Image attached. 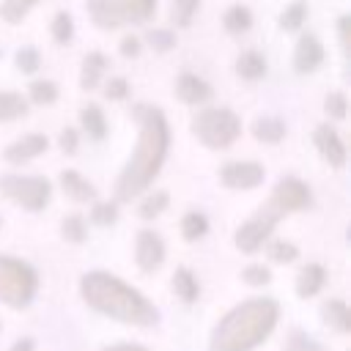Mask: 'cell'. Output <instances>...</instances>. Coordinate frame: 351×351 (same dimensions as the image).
Instances as JSON below:
<instances>
[{
	"instance_id": "cell-24",
	"label": "cell",
	"mask_w": 351,
	"mask_h": 351,
	"mask_svg": "<svg viewBox=\"0 0 351 351\" xmlns=\"http://www.w3.org/2000/svg\"><path fill=\"white\" fill-rule=\"evenodd\" d=\"M280 351H326V346L321 340H315L307 329L293 326V329L285 332V340H282Z\"/></svg>"
},
{
	"instance_id": "cell-30",
	"label": "cell",
	"mask_w": 351,
	"mask_h": 351,
	"mask_svg": "<svg viewBox=\"0 0 351 351\" xmlns=\"http://www.w3.org/2000/svg\"><path fill=\"white\" fill-rule=\"evenodd\" d=\"M60 236L69 241V244H82L88 239V222L82 214H66L60 219Z\"/></svg>"
},
{
	"instance_id": "cell-4",
	"label": "cell",
	"mask_w": 351,
	"mask_h": 351,
	"mask_svg": "<svg viewBox=\"0 0 351 351\" xmlns=\"http://www.w3.org/2000/svg\"><path fill=\"white\" fill-rule=\"evenodd\" d=\"M38 293V271L14 255L0 252V304L11 310H25L36 302Z\"/></svg>"
},
{
	"instance_id": "cell-47",
	"label": "cell",
	"mask_w": 351,
	"mask_h": 351,
	"mask_svg": "<svg viewBox=\"0 0 351 351\" xmlns=\"http://www.w3.org/2000/svg\"><path fill=\"white\" fill-rule=\"evenodd\" d=\"M0 332H3V321H0Z\"/></svg>"
},
{
	"instance_id": "cell-32",
	"label": "cell",
	"mask_w": 351,
	"mask_h": 351,
	"mask_svg": "<svg viewBox=\"0 0 351 351\" xmlns=\"http://www.w3.org/2000/svg\"><path fill=\"white\" fill-rule=\"evenodd\" d=\"M197 8H200V0H170V22L176 27H189Z\"/></svg>"
},
{
	"instance_id": "cell-28",
	"label": "cell",
	"mask_w": 351,
	"mask_h": 351,
	"mask_svg": "<svg viewBox=\"0 0 351 351\" xmlns=\"http://www.w3.org/2000/svg\"><path fill=\"white\" fill-rule=\"evenodd\" d=\"M208 233V219L203 211H186L181 217V236L184 241H200Z\"/></svg>"
},
{
	"instance_id": "cell-3",
	"label": "cell",
	"mask_w": 351,
	"mask_h": 351,
	"mask_svg": "<svg viewBox=\"0 0 351 351\" xmlns=\"http://www.w3.org/2000/svg\"><path fill=\"white\" fill-rule=\"evenodd\" d=\"M280 321V302L255 296L233 304L208 332L206 351H255L263 346Z\"/></svg>"
},
{
	"instance_id": "cell-29",
	"label": "cell",
	"mask_w": 351,
	"mask_h": 351,
	"mask_svg": "<svg viewBox=\"0 0 351 351\" xmlns=\"http://www.w3.org/2000/svg\"><path fill=\"white\" fill-rule=\"evenodd\" d=\"M266 255H269V261L271 263H293V261H299V247L293 244V241H285V239H269L266 244Z\"/></svg>"
},
{
	"instance_id": "cell-36",
	"label": "cell",
	"mask_w": 351,
	"mask_h": 351,
	"mask_svg": "<svg viewBox=\"0 0 351 351\" xmlns=\"http://www.w3.org/2000/svg\"><path fill=\"white\" fill-rule=\"evenodd\" d=\"M239 277H241V282L250 285V288H263V285L271 282V269L263 266V263H250V266L241 269Z\"/></svg>"
},
{
	"instance_id": "cell-31",
	"label": "cell",
	"mask_w": 351,
	"mask_h": 351,
	"mask_svg": "<svg viewBox=\"0 0 351 351\" xmlns=\"http://www.w3.org/2000/svg\"><path fill=\"white\" fill-rule=\"evenodd\" d=\"M304 19H307V3H304V0H293L291 5L282 8V14H280V27H282L285 33H293V30H299V27L304 25Z\"/></svg>"
},
{
	"instance_id": "cell-35",
	"label": "cell",
	"mask_w": 351,
	"mask_h": 351,
	"mask_svg": "<svg viewBox=\"0 0 351 351\" xmlns=\"http://www.w3.org/2000/svg\"><path fill=\"white\" fill-rule=\"evenodd\" d=\"M38 0H3L0 3V16L8 22V25H19L27 14H30V8L36 5Z\"/></svg>"
},
{
	"instance_id": "cell-13",
	"label": "cell",
	"mask_w": 351,
	"mask_h": 351,
	"mask_svg": "<svg viewBox=\"0 0 351 351\" xmlns=\"http://www.w3.org/2000/svg\"><path fill=\"white\" fill-rule=\"evenodd\" d=\"M313 140H315V148L324 156V162H329L337 170L346 165V145H343V140H340V134H337L335 126L318 123L315 132H313Z\"/></svg>"
},
{
	"instance_id": "cell-18",
	"label": "cell",
	"mask_w": 351,
	"mask_h": 351,
	"mask_svg": "<svg viewBox=\"0 0 351 351\" xmlns=\"http://www.w3.org/2000/svg\"><path fill=\"white\" fill-rule=\"evenodd\" d=\"M170 291L181 304H195L200 299V280L189 266H176L170 277Z\"/></svg>"
},
{
	"instance_id": "cell-27",
	"label": "cell",
	"mask_w": 351,
	"mask_h": 351,
	"mask_svg": "<svg viewBox=\"0 0 351 351\" xmlns=\"http://www.w3.org/2000/svg\"><path fill=\"white\" fill-rule=\"evenodd\" d=\"M170 206V195L165 192V189H156V192H148L143 200H140V206H137V214H140V219H156L159 214H165V208Z\"/></svg>"
},
{
	"instance_id": "cell-11",
	"label": "cell",
	"mask_w": 351,
	"mask_h": 351,
	"mask_svg": "<svg viewBox=\"0 0 351 351\" xmlns=\"http://www.w3.org/2000/svg\"><path fill=\"white\" fill-rule=\"evenodd\" d=\"M266 178V170L261 162H250V159H236V162H225L219 167V184L228 189H255L261 186Z\"/></svg>"
},
{
	"instance_id": "cell-16",
	"label": "cell",
	"mask_w": 351,
	"mask_h": 351,
	"mask_svg": "<svg viewBox=\"0 0 351 351\" xmlns=\"http://www.w3.org/2000/svg\"><path fill=\"white\" fill-rule=\"evenodd\" d=\"M326 285V269L321 263H304L299 271H296V282H293V291L299 299H313L324 291Z\"/></svg>"
},
{
	"instance_id": "cell-17",
	"label": "cell",
	"mask_w": 351,
	"mask_h": 351,
	"mask_svg": "<svg viewBox=\"0 0 351 351\" xmlns=\"http://www.w3.org/2000/svg\"><path fill=\"white\" fill-rule=\"evenodd\" d=\"M58 181H60V189L69 200H74V203H93L96 200V186L80 170H63L58 176Z\"/></svg>"
},
{
	"instance_id": "cell-1",
	"label": "cell",
	"mask_w": 351,
	"mask_h": 351,
	"mask_svg": "<svg viewBox=\"0 0 351 351\" xmlns=\"http://www.w3.org/2000/svg\"><path fill=\"white\" fill-rule=\"evenodd\" d=\"M132 118L137 123V143L115 181V203L140 197L159 176L170 148V126L156 104H134Z\"/></svg>"
},
{
	"instance_id": "cell-22",
	"label": "cell",
	"mask_w": 351,
	"mask_h": 351,
	"mask_svg": "<svg viewBox=\"0 0 351 351\" xmlns=\"http://www.w3.org/2000/svg\"><path fill=\"white\" fill-rule=\"evenodd\" d=\"M80 123H82V132H88L90 140H104L107 137V118H104L99 104H85L80 110Z\"/></svg>"
},
{
	"instance_id": "cell-14",
	"label": "cell",
	"mask_w": 351,
	"mask_h": 351,
	"mask_svg": "<svg viewBox=\"0 0 351 351\" xmlns=\"http://www.w3.org/2000/svg\"><path fill=\"white\" fill-rule=\"evenodd\" d=\"M324 63V44L313 33H302L293 49V69L296 74H313Z\"/></svg>"
},
{
	"instance_id": "cell-21",
	"label": "cell",
	"mask_w": 351,
	"mask_h": 351,
	"mask_svg": "<svg viewBox=\"0 0 351 351\" xmlns=\"http://www.w3.org/2000/svg\"><path fill=\"white\" fill-rule=\"evenodd\" d=\"M252 137L258 143H266V145H274L285 137V121L277 118V115H261L252 121Z\"/></svg>"
},
{
	"instance_id": "cell-19",
	"label": "cell",
	"mask_w": 351,
	"mask_h": 351,
	"mask_svg": "<svg viewBox=\"0 0 351 351\" xmlns=\"http://www.w3.org/2000/svg\"><path fill=\"white\" fill-rule=\"evenodd\" d=\"M321 324L337 335H348L351 332V307L343 299H324L321 302Z\"/></svg>"
},
{
	"instance_id": "cell-41",
	"label": "cell",
	"mask_w": 351,
	"mask_h": 351,
	"mask_svg": "<svg viewBox=\"0 0 351 351\" xmlns=\"http://www.w3.org/2000/svg\"><path fill=\"white\" fill-rule=\"evenodd\" d=\"M104 96H107L110 101L126 99V96H129V80H126V77H110V80L104 82Z\"/></svg>"
},
{
	"instance_id": "cell-34",
	"label": "cell",
	"mask_w": 351,
	"mask_h": 351,
	"mask_svg": "<svg viewBox=\"0 0 351 351\" xmlns=\"http://www.w3.org/2000/svg\"><path fill=\"white\" fill-rule=\"evenodd\" d=\"M90 222L99 228H110L118 222V203L115 200H93L90 206Z\"/></svg>"
},
{
	"instance_id": "cell-33",
	"label": "cell",
	"mask_w": 351,
	"mask_h": 351,
	"mask_svg": "<svg viewBox=\"0 0 351 351\" xmlns=\"http://www.w3.org/2000/svg\"><path fill=\"white\" fill-rule=\"evenodd\" d=\"M27 99L33 104H55L58 101V85L52 80H33L27 85Z\"/></svg>"
},
{
	"instance_id": "cell-20",
	"label": "cell",
	"mask_w": 351,
	"mask_h": 351,
	"mask_svg": "<svg viewBox=\"0 0 351 351\" xmlns=\"http://www.w3.org/2000/svg\"><path fill=\"white\" fill-rule=\"evenodd\" d=\"M107 66H110V60H107L104 52H88V55L82 58L80 88H82V90H96L99 82H101V77H104V71H107Z\"/></svg>"
},
{
	"instance_id": "cell-8",
	"label": "cell",
	"mask_w": 351,
	"mask_h": 351,
	"mask_svg": "<svg viewBox=\"0 0 351 351\" xmlns=\"http://www.w3.org/2000/svg\"><path fill=\"white\" fill-rule=\"evenodd\" d=\"M282 217H285V214H282L277 206H271V203L266 200L250 219H244V222L236 228V233H233L236 250L244 252V255L258 252V250L271 239V233H274V228H277V222H280Z\"/></svg>"
},
{
	"instance_id": "cell-2",
	"label": "cell",
	"mask_w": 351,
	"mask_h": 351,
	"mask_svg": "<svg viewBox=\"0 0 351 351\" xmlns=\"http://www.w3.org/2000/svg\"><path fill=\"white\" fill-rule=\"evenodd\" d=\"M80 296L93 313L126 326L151 329L162 318L159 307L143 291L104 269H93L80 277Z\"/></svg>"
},
{
	"instance_id": "cell-45",
	"label": "cell",
	"mask_w": 351,
	"mask_h": 351,
	"mask_svg": "<svg viewBox=\"0 0 351 351\" xmlns=\"http://www.w3.org/2000/svg\"><path fill=\"white\" fill-rule=\"evenodd\" d=\"M8 351H36V340L33 337H19L8 346Z\"/></svg>"
},
{
	"instance_id": "cell-10",
	"label": "cell",
	"mask_w": 351,
	"mask_h": 351,
	"mask_svg": "<svg viewBox=\"0 0 351 351\" xmlns=\"http://www.w3.org/2000/svg\"><path fill=\"white\" fill-rule=\"evenodd\" d=\"M165 258H167L165 239L151 228L137 230V236H134V263H137V269L143 274H154V271L162 269Z\"/></svg>"
},
{
	"instance_id": "cell-15",
	"label": "cell",
	"mask_w": 351,
	"mask_h": 351,
	"mask_svg": "<svg viewBox=\"0 0 351 351\" xmlns=\"http://www.w3.org/2000/svg\"><path fill=\"white\" fill-rule=\"evenodd\" d=\"M211 85L206 82V80H200L197 74H189V71H184L178 80H176V96H178V101H184V104H192V107H197V104H206L208 99H211Z\"/></svg>"
},
{
	"instance_id": "cell-23",
	"label": "cell",
	"mask_w": 351,
	"mask_h": 351,
	"mask_svg": "<svg viewBox=\"0 0 351 351\" xmlns=\"http://www.w3.org/2000/svg\"><path fill=\"white\" fill-rule=\"evenodd\" d=\"M236 74H239L241 80H250V82L261 80V77L266 74V58H263L261 52H255V49L241 52V55L236 58Z\"/></svg>"
},
{
	"instance_id": "cell-25",
	"label": "cell",
	"mask_w": 351,
	"mask_h": 351,
	"mask_svg": "<svg viewBox=\"0 0 351 351\" xmlns=\"http://www.w3.org/2000/svg\"><path fill=\"white\" fill-rule=\"evenodd\" d=\"M27 115V99L14 90H0V123Z\"/></svg>"
},
{
	"instance_id": "cell-12",
	"label": "cell",
	"mask_w": 351,
	"mask_h": 351,
	"mask_svg": "<svg viewBox=\"0 0 351 351\" xmlns=\"http://www.w3.org/2000/svg\"><path fill=\"white\" fill-rule=\"evenodd\" d=\"M47 148H49V140H47V134L30 132V134H22V137H16L11 145H5V151H3V159H5L8 165H25V162H30V159L41 156Z\"/></svg>"
},
{
	"instance_id": "cell-39",
	"label": "cell",
	"mask_w": 351,
	"mask_h": 351,
	"mask_svg": "<svg viewBox=\"0 0 351 351\" xmlns=\"http://www.w3.org/2000/svg\"><path fill=\"white\" fill-rule=\"evenodd\" d=\"M145 41H148L156 52H167V49L176 47V33H173L170 27H151V30L145 33Z\"/></svg>"
},
{
	"instance_id": "cell-38",
	"label": "cell",
	"mask_w": 351,
	"mask_h": 351,
	"mask_svg": "<svg viewBox=\"0 0 351 351\" xmlns=\"http://www.w3.org/2000/svg\"><path fill=\"white\" fill-rule=\"evenodd\" d=\"M324 110H326L329 118L343 121L346 112H348V99H346V93H343V90H329V93L324 96Z\"/></svg>"
},
{
	"instance_id": "cell-43",
	"label": "cell",
	"mask_w": 351,
	"mask_h": 351,
	"mask_svg": "<svg viewBox=\"0 0 351 351\" xmlns=\"http://www.w3.org/2000/svg\"><path fill=\"white\" fill-rule=\"evenodd\" d=\"M121 55H123V58H137V55H140V38H137V36H123V41H121Z\"/></svg>"
},
{
	"instance_id": "cell-7",
	"label": "cell",
	"mask_w": 351,
	"mask_h": 351,
	"mask_svg": "<svg viewBox=\"0 0 351 351\" xmlns=\"http://www.w3.org/2000/svg\"><path fill=\"white\" fill-rule=\"evenodd\" d=\"M0 195L25 211H44L52 197V184L44 176H0Z\"/></svg>"
},
{
	"instance_id": "cell-46",
	"label": "cell",
	"mask_w": 351,
	"mask_h": 351,
	"mask_svg": "<svg viewBox=\"0 0 351 351\" xmlns=\"http://www.w3.org/2000/svg\"><path fill=\"white\" fill-rule=\"evenodd\" d=\"M101 351H148V348L140 343H112V346H104Z\"/></svg>"
},
{
	"instance_id": "cell-44",
	"label": "cell",
	"mask_w": 351,
	"mask_h": 351,
	"mask_svg": "<svg viewBox=\"0 0 351 351\" xmlns=\"http://www.w3.org/2000/svg\"><path fill=\"white\" fill-rule=\"evenodd\" d=\"M348 25H351V16L343 14V16L337 19V33H340V47H343V49H348Z\"/></svg>"
},
{
	"instance_id": "cell-37",
	"label": "cell",
	"mask_w": 351,
	"mask_h": 351,
	"mask_svg": "<svg viewBox=\"0 0 351 351\" xmlns=\"http://www.w3.org/2000/svg\"><path fill=\"white\" fill-rule=\"evenodd\" d=\"M71 36H74V19H71V14L69 11H58L55 19H52V38L58 44H69Z\"/></svg>"
},
{
	"instance_id": "cell-48",
	"label": "cell",
	"mask_w": 351,
	"mask_h": 351,
	"mask_svg": "<svg viewBox=\"0 0 351 351\" xmlns=\"http://www.w3.org/2000/svg\"><path fill=\"white\" fill-rule=\"evenodd\" d=\"M0 225H3V219H0Z\"/></svg>"
},
{
	"instance_id": "cell-5",
	"label": "cell",
	"mask_w": 351,
	"mask_h": 351,
	"mask_svg": "<svg viewBox=\"0 0 351 351\" xmlns=\"http://www.w3.org/2000/svg\"><path fill=\"white\" fill-rule=\"evenodd\" d=\"M85 11L99 30H118L148 22L156 14V0H85Z\"/></svg>"
},
{
	"instance_id": "cell-6",
	"label": "cell",
	"mask_w": 351,
	"mask_h": 351,
	"mask_svg": "<svg viewBox=\"0 0 351 351\" xmlns=\"http://www.w3.org/2000/svg\"><path fill=\"white\" fill-rule=\"evenodd\" d=\"M189 129L206 148L222 151L233 145L236 137L241 134V118L228 107H203L192 115Z\"/></svg>"
},
{
	"instance_id": "cell-26",
	"label": "cell",
	"mask_w": 351,
	"mask_h": 351,
	"mask_svg": "<svg viewBox=\"0 0 351 351\" xmlns=\"http://www.w3.org/2000/svg\"><path fill=\"white\" fill-rule=\"evenodd\" d=\"M222 27H225L228 33H247V30L252 27V11H250L247 5H241V3L230 5V8L222 14Z\"/></svg>"
},
{
	"instance_id": "cell-9",
	"label": "cell",
	"mask_w": 351,
	"mask_h": 351,
	"mask_svg": "<svg viewBox=\"0 0 351 351\" xmlns=\"http://www.w3.org/2000/svg\"><path fill=\"white\" fill-rule=\"evenodd\" d=\"M269 203L277 206L282 214H293V211H304L313 206V192L304 181L293 178V176H285L274 184L271 195H269Z\"/></svg>"
},
{
	"instance_id": "cell-42",
	"label": "cell",
	"mask_w": 351,
	"mask_h": 351,
	"mask_svg": "<svg viewBox=\"0 0 351 351\" xmlns=\"http://www.w3.org/2000/svg\"><path fill=\"white\" fill-rule=\"evenodd\" d=\"M58 145H60V151H63L66 156H74L77 148H80V132L71 129V126H66V129L60 132V137H58Z\"/></svg>"
},
{
	"instance_id": "cell-40",
	"label": "cell",
	"mask_w": 351,
	"mask_h": 351,
	"mask_svg": "<svg viewBox=\"0 0 351 351\" xmlns=\"http://www.w3.org/2000/svg\"><path fill=\"white\" fill-rule=\"evenodd\" d=\"M38 66H41V55L36 47H19L16 49V69L22 74H33V71H38Z\"/></svg>"
}]
</instances>
